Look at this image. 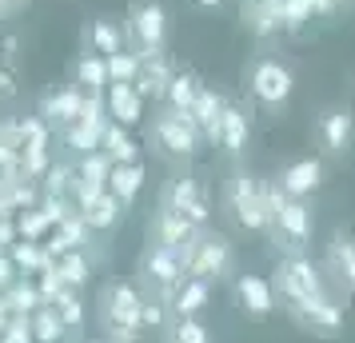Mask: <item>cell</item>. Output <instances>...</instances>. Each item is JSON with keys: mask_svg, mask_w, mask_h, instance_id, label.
Wrapping results in <instances>:
<instances>
[{"mask_svg": "<svg viewBox=\"0 0 355 343\" xmlns=\"http://www.w3.org/2000/svg\"><path fill=\"white\" fill-rule=\"evenodd\" d=\"M211 295V283L200 276H188L184 283H180V292L172 295V308H176V315H196V311L208 304Z\"/></svg>", "mask_w": 355, "mask_h": 343, "instance_id": "28", "label": "cell"}, {"mask_svg": "<svg viewBox=\"0 0 355 343\" xmlns=\"http://www.w3.org/2000/svg\"><path fill=\"white\" fill-rule=\"evenodd\" d=\"M100 140H104V132L100 128H88V124H68L64 128V144L72 148V152H80V156H88V152H96L100 148Z\"/></svg>", "mask_w": 355, "mask_h": 343, "instance_id": "35", "label": "cell"}, {"mask_svg": "<svg viewBox=\"0 0 355 343\" xmlns=\"http://www.w3.org/2000/svg\"><path fill=\"white\" fill-rule=\"evenodd\" d=\"M72 188H76V168L52 164L49 172H44V192L49 196H72Z\"/></svg>", "mask_w": 355, "mask_h": 343, "instance_id": "37", "label": "cell"}, {"mask_svg": "<svg viewBox=\"0 0 355 343\" xmlns=\"http://www.w3.org/2000/svg\"><path fill=\"white\" fill-rule=\"evenodd\" d=\"M36 288H40V299H44V304H52V299H56L60 292H68V283H64V276L56 272V263L40 272V279H36Z\"/></svg>", "mask_w": 355, "mask_h": 343, "instance_id": "41", "label": "cell"}, {"mask_svg": "<svg viewBox=\"0 0 355 343\" xmlns=\"http://www.w3.org/2000/svg\"><path fill=\"white\" fill-rule=\"evenodd\" d=\"M88 231H92V228H88V220L80 216V208H76V212H68L64 220L56 224V236H60L68 247H84V244H88Z\"/></svg>", "mask_w": 355, "mask_h": 343, "instance_id": "36", "label": "cell"}, {"mask_svg": "<svg viewBox=\"0 0 355 343\" xmlns=\"http://www.w3.org/2000/svg\"><path fill=\"white\" fill-rule=\"evenodd\" d=\"M320 184H323V164H320V160H311V156H307V160L288 164V168H284V176H279V188H284L291 200L311 196Z\"/></svg>", "mask_w": 355, "mask_h": 343, "instance_id": "17", "label": "cell"}, {"mask_svg": "<svg viewBox=\"0 0 355 343\" xmlns=\"http://www.w3.org/2000/svg\"><path fill=\"white\" fill-rule=\"evenodd\" d=\"M288 311H291V319L304 331H311V335H336L339 327H343V308L331 304L327 295L307 299V304H288Z\"/></svg>", "mask_w": 355, "mask_h": 343, "instance_id": "9", "label": "cell"}, {"mask_svg": "<svg viewBox=\"0 0 355 343\" xmlns=\"http://www.w3.org/2000/svg\"><path fill=\"white\" fill-rule=\"evenodd\" d=\"M248 136H252L248 112H240V108H232V104H227L224 120H220V144H224L227 152H243V148H248Z\"/></svg>", "mask_w": 355, "mask_h": 343, "instance_id": "26", "label": "cell"}, {"mask_svg": "<svg viewBox=\"0 0 355 343\" xmlns=\"http://www.w3.org/2000/svg\"><path fill=\"white\" fill-rule=\"evenodd\" d=\"M224 96L220 92H211V88H200V96L192 104V116L196 124H200V136L211 140V144H220V120H224Z\"/></svg>", "mask_w": 355, "mask_h": 343, "instance_id": "19", "label": "cell"}, {"mask_svg": "<svg viewBox=\"0 0 355 343\" xmlns=\"http://www.w3.org/2000/svg\"><path fill=\"white\" fill-rule=\"evenodd\" d=\"M52 308H56V315L64 319V327H76V324L84 319V304L76 299V295H72V288L56 295V299H52Z\"/></svg>", "mask_w": 355, "mask_h": 343, "instance_id": "40", "label": "cell"}, {"mask_svg": "<svg viewBox=\"0 0 355 343\" xmlns=\"http://www.w3.org/2000/svg\"><path fill=\"white\" fill-rule=\"evenodd\" d=\"M76 84H80L84 92H108V60L96 56V52H84L80 60H76Z\"/></svg>", "mask_w": 355, "mask_h": 343, "instance_id": "27", "label": "cell"}, {"mask_svg": "<svg viewBox=\"0 0 355 343\" xmlns=\"http://www.w3.org/2000/svg\"><path fill=\"white\" fill-rule=\"evenodd\" d=\"M140 311L144 299L128 283H108L104 288V319L112 331H140Z\"/></svg>", "mask_w": 355, "mask_h": 343, "instance_id": "8", "label": "cell"}, {"mask_svg": "<svg viewBox=\"0 0 355 343\" xmlns=\"http://www.w3.org/2000/svg\"><path fill=\"white\" fill-rule=\"evenodd\" d=\"M148 236H152V244L180 252V260H184V247H188L196 236H200V228H196L188 216L172 212V208H160V212L152 216V228H148Z\"/></svg>", "mask_w": 355, "mask_h": 343, "instance_id": "10", "label": "cell"}, {"mask_svg": "<svg viewBox=\"0 0 355 343\" xmlns=\"http://www.w3.org/2000/svg\"><path fill=\"white\" fill-rule=\"evenodd\" d=\"M8 256L17 260V267L24 272V276H40L44 267H52V256H49V247H44V240L36 244V240H17V244L8 247Z\"/></svg>", "mask_w": 355, "mask_h": 343, "instance_id": "23", "label": "cell"}, {"mask_svg": "<svg viewBox=\"0 0 355 343\" xmlns=\"http://www.w3.org/2000/svg\"><path fill=\"white\" fill-rule=\"evenodd\" d=\"M140 188H144V164L140 160L112 164V172H108V192H112L120 204H132V200L140 196Z\"/></svg>", "mask_w": 355, "mask_h": 343, "instance_id": "20", "label": "cell"}, {"mask_svg": "<svg viewBox=\"0 0 355 343\" xmlns=\"http://www.w3.org/2000/svg\"><path fill=\"white\" fill-rule=\"evenodd\" d=\"M327 267L347 292H355V231H336V240L327 244Z\"/></svg>", "mask_w": 355, "mask_h": 343, "instance_id": "18", "label": "cell"}, {"mask_svg": "<svg viewBox=\"0 0 355 343\" xmlns=\"http://www.w3.org/2000/svg\"><path fill=\"white\" fill-rule=\"evenodd\" d=\"M100 148L112 156V164H132V160H140V144L132 140V132L124 128V124H108V132H104V140H100Z\"/></svg>", "mask_w": 355, "mask_h": 343, "instance_id": "25", "label": "cell"}, {"mask_svg": "<svg viewBox=\"0 0 355 343\" xmlns=\"http://www.w3.org/2000/svg\"><path fill=\"white\" fill-rule=\"evenodd\" d=\"M160 208H172V212L188 216L196 228L208 220V196H204V192H200V184L188 180V176H180V180H172L168 188H164Z\"/></svg>", "mask_w": 355, "mask_h": 343, "instance_id": "11", "label": "cell"}, {"mask_svg": "<svg viewBox=\"0 0 355 343\" xmlns=\"http://www.w3.org/2000/svg\"><path fill=\"white\" fill-rule=\"evenodd\" d=\"M108 60V80L112 84H132L136 76H140V56L132 49L124 52H112V56H104Z\"/></svg>", "mask_w": 355, "mask_h": 343, "instance_id": "33", "label": "cell"}, {"mask_svg": "<svg viewBox=\"0 0 355 343\" xmlns=\"http://www.w3.org/2000/svg\"><path fill=\"white\" fill-rule=\"evenodd\" d=\"M248 84H252V92H256L259 104H272V108L288 104L291 88H295L291 72L279 64V60H256L252 72H248Z\"/></svg>", "mask_w": 355, "mask_h": 343, "instance_id": "7", "label": "cell"}, {"mask_svg": "<svg viewBox=\"0 0 355 343\" xmlns=\"http://www.w3.org/2000/svg\"><path fill=\"white\" fill-rule=\"evenodd\" d=\"M232 272V244L224 236H196L192 256H188V276L200 279H224Z\"/></svg>", "mask_w": 355, "mask_h": 343, "instance_id": "6", "label": "cell"}, {"mask_svg": "<svg viewBox=\"0 0 355 343\" xmlns=\"http://www.w3.org/2000/svg\"><path fill=\"white\" fill-rule=\"evenodd\" d=\"M275 283H279L284 304H307V299H320V295H327L320 267H315L311 260H304V256H288V260L279 263Z\"/></svg>", "mask_w": 355, "mask_h": 343, "instance_id": "1", "label": "cell"}, {"mask_svg": "<svg viewBox=\"0 0 355 343\" xmlns=\"http://www.w3.org/2000/svg\"><path fill=\"white\" fill-rule=\"evenodd\" d=\"M44 299H40V288H36L33 279H12L8 288H4V308L8 315H33Z\"/></svg>", "mask_w": 355, "mask_h": 343, "instance_id": "24", "label": "cell"}, {"mask_svg": "<svg viewBox=\"0 0 355 343\" xmlns=\"http://www.w3.org/2000/svg\"><path fill=\"white\" fill-rule=\"evenodd\" d=\"M243 24H248V33L252 36L284 33V17H279V8L263 4V0H243Z\"/></svg>", "mask_w": 355, "mask_h": 343, "instance_id": "22", "label": "cell"}, {"mask_svg": "<svg viewBox=\"0 0 355 343\" xmlns=\"http://www.w3.org/2000/svg\"><path fill=\"white\" fill-rule=\"evenodd\" d=\"M24 4H28V0H0V24H4L8 17H17Z\"/></svg>", "mask_w": 355, "mask_h": 343, "instance_id": "46", "label": "cell"}, {"mask_svg": "<svg viewBox=\"0 0 355 343\" xmlns=\"http://www.w3.org/2000/svg\"><path fill=\"white\" fill-rule=\"evenodd\" d=\"M160 324H164L160 304H148V299H144V311H140V327H160Z\"/></svg>", "mask_w": 355, "mask_h": 343, "instance_id": "45", "label": "cell"}, {"mask_svg": "<svg viewBox=\"0 0 355 343\" xmlns=\"http://www.w3.org/2000/svg\"><path fill=\"white\" fill-rule=\"evenodd\" d=\"M0 343H36L28 315H12V319H8V327H4V335H0Z\"/></svg>", "mask_w": 355, "mask_h": 343, "instance_id": "42", "label": "cell"}, {"mask_svg": "<svg viewBox=\"0 0 355 343\" xmlns=\"http://www.w3.org/2000/svg\"><path fill=\"white\" fill-rule=\"evenodd\" d=\"M140 272H144V279L156 288L160 295H172L180 292V283L188 279V267H184V260H180V252H172V247H160V244H148L144 260H140Z\"/></svg>", "mask_w": 355, "mask_h": 343, "instance_id": "4", "label": "cell"}, {"mask_svg": "<svg viewBox=\"0 0 355 343\" xmlns=\"http://www.w3.org/2000/svg\"><path fill=\"white\" fill-rule=\"evenodd\" d=\"M279 17H284V33H300L307 20L315 17V8H311V0H284Z\"/></svg>", "mask_w": 355, "mask_h": 343, "instance_id": "38", "label": "cell"}, {"mask_svg": "<svg viewBox=\"0 0 355 343\" xmlns=\"http://www.w3.org/2000/svg\"><path fill=\"white\" fill-rule=\"evenodd\" d=\"M84 88H52L40 96V116L49 120L52 128H68V124H76L84 112Z\"/></svg>", "mask_w": 355, "mask_h": 343, "instance_id": "12", "label": "cell"}, {"mask_svg": "<svg viewBox=\"0 0 355 343\" xmlns=\"http://www.w3.org/2000/svg\"><path fill=\"white\" fill-rule=\"evenodd\" d=\"M156 140L160 148H168L172 156H196V148H200V124H196L192 112H176V108H168L164 116H156Z\"/></svg>", "mask_w": 355, "mask_h": 343, "instance_id": "5", "label": "cell"}, {"mask_svg": "<svg viewBox=\"0 0 355 343\" xmlns=\"http://www.w3.org/2000/svg\"><path fill=\"white\" fill-rule=\"evenodd\" d=\"M236 299H240L243 315H252V319H268L275 311V288L268 279L259 276H240L236 279Z\"/></svg>", "mask_w": 355, "mask_h": 343, "instance_id": "13", "label": "cell"}, {"mask_svg": "<svg viewBox=\"0 0 355 343\" xmlns=\"http://www.w3.org/2000/svg\"><path fill=\"white\" fill-rule=\"evenodd\" d=\"M56 272L64 276L68 288H80V283H88V260H84L80 247H68L64 256L56 260Z\"/></svg>", "mask_w": 355, "mask_h": 343, "instance_id": "34", "label": "cell"}, {"mask_svg": "<svg viewBox=\"0 0 355 343\" xmlns=\"http://www.w3.org/2000/svg\"><path fill=\"white\" fill-rule=\"evenodd\" d=\"M124 36L132 40V52L136 49H164V40H168V12H164L156 0H136L128 8Z\"/></svg>", "mask_w": 355, "mask_h": 343, "instance_id": "3", "label": "cell"}, {"mask_svg": "<svg viewBox=\"0 0 355 343\" xmlns=\"http://www.w3.org/2000/svg\"><path fill=\"white\" fill-rule=\"evenodd\" d=\"M104 104H108V116L124 128H136L144 120V96L136 92V84H108Z\"/></svg>", "mask_w": 355, "mask_h": 343, "instance_id": "15", "label": "cell"}, {"mask_svg": "<svg viewBox=\"0 0 355 343\" xmlns=\"http://www.w3.org/2000/svg\"><path fill=\"white\" fill-rule=\"evenodd\" d=\"M311 8H315V17H336L339 0H311Z\"/></svg>", "mask_w": 355, "mask_h": 343, "instance_id": "47", "label": "cell"}, {"mask_svg": "<svg viewBox=\"0 0 355 343\" xmlns=\"http://www.w3.org/2000/svg\"><path fill=\"white\" fill-rule=\"evenodd\" d=\"M275 236H284L291 247H300L311 240V208H307L304 200H291L279 208V216H275V224H272Z\"/></svg>", "mask_w": 355, "mask_h": 343, "instance_id": "14", "label": "cell"}, {"mask_svg": "<svg viewBox=\"0 0 355 343\" xmlns=\"http://www.w3.org/2000/svg\"><path fill=\"white\" fill-rule=\"evenodd\" d=\"M28 324H33L36 343H60V340H64V319L56 315L52 304H40V308L28 315Z\"/></svg>", "mask_w": 355, "mask_h": 343, "instance_id": "30", "label": "cell"}, {"mask_svg": "<svg viewBox=\"0 0 355 343\" xmlns=\"http://www.w3.org/2000/svg\"><path fill=\"white\" fill-rule=\"evenodd\" d=\"M12 96H17V72H12V64L0 60V100H12Z\"/></svg>", "mask_w": 355, "mask_h": 343, "instance_id": "43", "label": "cell"}, {"mask_svg": "<svg viewBox=\"0 0 355 343\" xmlns=\"http://www.w3.org/2000/svg\"><path fill=\"white\" fill-rule=\"evenodd\" d=\"M104 343H136V331H112Z\"/></svg>", "mask_w": 355, "mask_h": 343, "instance_id": "48", "label": "cell"}, {"mask_svg": "<svg viewBox=\"0 0 355 343\" xmlns=\"http://www.w3.org/2000/svg\"><path fill=\"white\" fill-rule=\"evenodd\" d=\"M200 76L196 72H180L176 68V76H172V84H168V108H176V112H192V104H196V96H200Z\"/></svg>", "mask_w": 355, "mask_h": 343, "instance_id": "29", "label": "cell"}, {"mask_svg": "<svg viewBox=\"0 0 355 343\" xmlns=\"http://www.w3.org/2000/svg\"><path fill=\"white\" fill-rule=\"evenodd\" d=\"M352 136H355V116L347 108H331V112L320 116V144L331 156H343L352 148Z\"/></svg>", "mask_w": 355, "mask_h": 343, "instance_id": "16", "label": "cell"}, {"mask_svg": "<svg viewBox=\"0 0 355 343\" xmlns=\"http://www.w3.org/2000/svg\"><path fill=\"white\" fill-rule=\"evenodd\" d=\"M120 208H124V204H120V200H116L108 188H104L100 196H92L88 204H80V216L88 220V228L108 231V228H116V224H120V216H124Z\"/></svg>", "mask_w": 355, "mask_h": 343, "instance_id": "21", "label": "cell"}, {"mask_svg": "<svg viewBox=\"0 0 355 343\" xmlns=\"http://www.w3.org/2000/svg\"><path fill=\"white\" fill-rule=\"evenodd\" d=\"M17 231H20V240H49L52 231H56V220H52L44 208H28L24 216H17Z\"/></svg>", "mask_w": 355, "mask_h": 343, "instance_id": "31", "label": "cell"}, {"mask_svg": "<svg viewBox=\"0 0 355 343\" xmlns=\"http://www.w3.org/2000/svg\"><path fill=\"white\" fill-rule=\"evenodd\" d=\"M196 4H204V8H216V4H224V0H196Z\"/></svg>", "mask_w": 355, "mask_h": 343, "instance_id": "49", "label": "cell"}, {"mask_svg": "<svg viewBox=\"0 0 355 343\" xmlns=\"http://www.w3.org/2000/svg\"><path fill=\"white\" fill-rule=\"evenodd\" d=\"M20 276V267H17V260H12V256H4V252H0V288H8V283H12V279Z\"/></svg>", "mask_w": 355, "mask_h": 343, "instance_id": "44", "label": "cell"}, {"mask_svg": "<svg viewBox=\"0 0 355 343\" xmlns=\"http://www.w3.org/2000/svg\"><path fill=\"white\" fill-rule=\"evenodd\" d=\"M227 208L236 224L248 231H268V208H263V184H256L248 172H240L227 184Z\"/></svg>", "mask_w": 355, "mask_h": 343, "instance_id": "2", "label": "cell"}, {"mask_svg": "<svg viewBox=\"0 0 355 343\" xmlns=\"http://www.w3.org/2000/svg\"><path fill=\"white\" fill-rule=\"evenodd\" d=\"M88 44L96 56H112V52H124V40H120V28H116L112 20H92V28H88Z\"/></svg>", "mask_w": 355, "mask_h": 343, "instance_id": "32", "label": "cell"}, {"mask_svg": "<svg viewBox=\"0 0 355 343\" xmlns=\"http://www.w3.org/2000/svg\"><path fill=\"white\" fill-rule=\"evenodd\" d=\"M172 343H211V340H208V327L200 324L196 315H180L176 331H172Z\"/></svg>", "mask_w": 355, "mask_h": 343, "instance_id": "39", "label": "cell"}]
</instances>
